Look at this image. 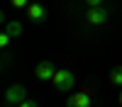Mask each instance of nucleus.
Here are the masks:
<instances>
[{"label": "nucleus", "mask_w": 122, "mask_h": 107, "mask_svg": "<svg viewBox=\"0 0 122 107\" xmlns=\"http://www.w3.org/2000/svg\"><path fill=\"white\" fill-rule=\"evenodd\" d=\"M90 105H93V97L88 90H78L66 100V107H90Z\"/></svg>", "instance_id": "nucleus-5"}, {"label": "nucleus", "mask_w": 122, "mask_h": 107, "mask_svg": "<svg viewBox=\"0 0 122 107\" xmlns=\"http://www.w3.org/2000/svg\"><path fill=\"white\" fill-rule=\"evenodd\" d=\"M5 32L12 37V39H17L20 34H22V24H20L17 19H12V22H5Z\"/></svg>", "instance_id": "nucleus-7"}, {"label": "nucleus", "mask_w": 122, "mask_h": 107, "mask_svg": "<svg viewBox=\"0 0 122 107\" xmlns=\"http://www.w3.org/2000/svg\"><path fill=\"white\" fill-rule=\"evenodd\" d=\"M56 71H59V68H56L51 61H39L37 68H34V75L39 78V80H54Z\"/></svg>", "instance_id": "nucleus-4"}, {"label": "nucleus", "mask_w": 122, "mask_h": 107, "mask_svg": "<svg viewBox=\"0 0 122 107\" xmlns=\"http://www.w3.org/2000/svg\"><path fill=\"white\" fill-rule=\"evenodd\" d=\"M10 42H12V37H10V34L5 32V29H3V34H0V46H3V49H5V46H7Z\"/></svg>", "instance_id": "nucleus-9"}, {"label": "nucleus", "mask_w": 122, "mask_h": 107, "mask_svg": "<svg viewBox=\"0 0 122 107\" xmlns=\"http://www.w3.org/2000/svg\"><path fill=\"white\" fill-rule=\"evenodd\" d=\"M27 100V90H25V85H10L7 90H5V102L10 105H20V102H25Z\"/></svg>", "instance_id": "nucleus-3"}, {"label": "nucleus", "mask_w": 122, "mask_h": 107, "mask_svg": "<svg viewBox=\"0 0 122 107\" xmlns=\"http://www.w3.org/2000/svg\"><path fill=\"white\" fill-rule=\"evenodd\" d=\"M120 107H122V105H120Z\"/></svg>", "instance_id": "nucleus-15"}, {"label": "nucleus", "mask_w": 122, "mask_h": 107, "mask_svg": "<svg viewBox=\"0 0 122 107\" xmlns=\"http://www.w3.org/2000/svg\"><path fill=\"white\" fill-rule=\"evenodd\" d=\"M110 83L117 85V88H122V66H115L112 71H110Z\"/></svg>", "instance_id": "nucleus-8"}, {"label": "nucleus", "mask_w": 122, "mask_h": 107, "mask_svg": "<svg viewBox=\"0 0 122 107\" xmlns=\"http://www.w3.org/2000/svg\"><path fill=\"white\" fill-rule=\"evenodd\" d=\"M5 107H15V105H10V102H5Z\"/></svg>", "instance_id": "nucleus-13"}, {"label": "nucleus", "mask_w": 122, "mask_h": 107, "mask_svg": "<svg viewBox=\"0 0 122 107\" xmlns=\"http://www.w3.org/2000/svg\"><path fill=\"white\" fill-rule=\"evenodd\" d=\"M27 15H29L32 22H44L46 19V7L42 3H29L27 5Z\"/></svg>", "instance_id": "nucleus-6"}, {"label": "nucleus", "mask_w": 122, "mask_h": 107, "mask_svg": "<svg viewBox=\"0 0 122 107\" xmlns=\"http://www.w3.org/2000/svg\"><path fill=\"white\" fill-rule=\"evenodd\" d=\"M73 85H76L73 71H68V68H59L56 75H54V88L61 90V93H68V90H73Z\"/></svg>", "instance_id": "nucleus-1"}, {"label": "nucleus", "mask_w": 122, "mask_h": 107, "mask_svg": "<svg viewBox=\"0 0 122 107\" xmlns=\"http://www.w3.org/2000/svg\"><path fill=\"white\" fill-rule=\"evenodd\" d=\"M86 5L88 7H98V5H103V0H86Z\"/></svg>", "instance_id": "nucleus-12"}, {"label": "nucleus", "mask_w": 122, "mask_h": 107, "mask_svg": "<svg viewBox=\"0 0 122 107\" xmlns=\"http://www.w3.org/2000/svg\"><path fill=\"white\" fill-rule=\"evenodd\" d=\"M86 19H88V24H93V27H100V24H105L107 19H110V12L103 7V5H98V7H88V15H86Z\"/></svg>", "instance_id": "nucleus-2"}, {"label": "nucleus", "mask_w": 122, "mask_h": 107, "mask_svg": "<svg viewBox=\"0 0 122 107\" xmlns=\"http://www.w3.org/2000/svg\"><path fill=\"white\" fill-rule=\"evenodd\" d=\"M10 5H12V7H17V10H20V7H25V10H27L29 0H10Z\"/></svg>", "instance_id": "nucleus-10"}, {"label": "nucleus", "mask_w": 122, "mask_h": 107, "mask_svg": "<svg viewBox=\"0 0 122 107\" xmlns=\"http://www.w3.org/2000/svg\"><path fill=\"white\" fill-rule=\"evenodd\" d=\"M117 102H120V105H122V95H120V100H117Z\"/></svg>", "instance_id": "nucleus-14"}, {"label": "nucleus", "mask_w": 122, "mask_h": 107, "mask_svg": "<svg viewBox=\"0 0 122 107\" xmlns=\"http://www.w3.org/2000/svg\"><path fill=\"white\" fill-rule=\"evenodd\" d=\"M17 107H39V105H37L34 100H29V97H27V100H25V102H20Z\"/></svg>", "instance_id": "nucleus-11"}]
</instances>
